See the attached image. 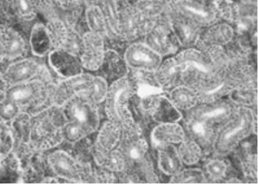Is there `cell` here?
Returning <instances> with one entry per match:
<instances>
[{"label":"cell","mask_w":258,"mask_h":184,"mask_svg":"<svg viewBox=\"0 0 258 184\" xmlns=\"http://www.w3.org/2000/svg\"><path fill=\"white\" fill-rule=\"evenodd\" d=\"M50 109L32 116L30 137L32 143L42 149L51 148L63 141L60 127Z\"/></svg>","instance_id":"8"},{"label":"cell","mask_w":258,"mask_h":184,"mask_svg":"<svg viewBox=\"0 0 258 184\" xmlns=\"http://www.w3.org/2000/svg\"><path fill=\"white\" fill-rule=\"evenodd\" d=\"M48 63L63 79L83 73L80 58L62 50H52L48 54Z\"/></svg>","instance_id":"18"},{"label":"cell","mask_w":258,"mask_h":184,"mask_svg":"<svg viewBox=\"0 0 258 184\" xmlns=\"http://www.w3.org/2000/svg\"><path fill=\"white\" fill-rule=\"evenodd\" d=\"M27 43L19 32L8 25L0 28V51L3 60H16L26 55Z\"/></svg>","instance_id":"15"},{"label":"cell","mask_w":258,"mask_h":184,"mask_svg":"<svg viewBox=\"0 0 258 184\" xmlns=\"http://www.w3.org/2000/svg\"><path fill=\"white\" fill-rule=\"evenodd\" d=\"M46 29L53 50H61L68 36V28L62 20L57 18L49 20Z\"/></svg>","instance_id":"29"},{"label":"cell","mask_w":258,"mask_h":184,"mask_svg":"<svg viewBox=\"0 0 258 184\" xmlns=\"http://www.w3.org/2000/svg\"><path fill=\"white\" fill-rule=\"evenodd\" d=\"M66 122H74L83 128L88 135L100 127L98 108L86 95L76 96L61 107Z\"/></svg>","instance_id":"6"},{"label":"cell","mask_w":258,"mask_h":184,"mask_svg":"<svg viewBox=\"0 0 258 184\" xmlns=\"http://www.w3.org/2000/svg\"><path fill=\"white\" fill-rule=\"evenodd\" d=\"M94 75L82 73L64 78L54 84L53 99L55 107L61 108L71 99L80 95H86Z\"/></svg>","instance_id":"13"},{"label":"cell","mask_w":258,"mask_h":184,"mask_svg":"<svg viewBox=\"0 0 258 184\" xmlns=\"http://www.w3.org/2000/svg\"><path fill=\"white\" fill-rule=\"evenodd\" d=\"M10 7L12 13L19 19L26 22L33 21L38 13L36 1H18L9 2Z\"/></svg>","instance_id":"35"},{"label":"cell","mask_w":258,"mask_h":184,"mask_svg":"<svg viewBox=\"0 0 258 184\" xmlns=\"http://www.w3.org/2000/svg\"><path fill=\"white\" fill-rule=\"evenodd\" d=\"M123 59L128 70L155 73L163 61L160 55L142 41L131 43L124 51Z\"/></svg>","instance_id":"10"},{"label":"cell","mask_w":258,"mask_h":184,"mask_svg":"<svg viewBox=\"0 0 258 184\" xmlns=\"http://www.w3.org/2000/svg\"><path fill=\"white\" fill-rule=\"evenodd\" d=\"M48 162L59 177L73 182H83L82 167L67 152H53L48 155Z\"/></svg>","instance_id":"17"},{"label":"cell","mask_w":258,"mask_h":184,"mask_svg":"<svg viewBox=\"0 0 258 184\" xmlns=\"http://www.w3.org/2000/svg\"><path fill=\"white\" fill-rule=\"evenodd\" d=\"M256 111L235 107L217 129L211 149L216 157H226L245 139L252 134H256Z\"/></svg>","instance_id":"3"},{"label":"cell","mask_w":258,"mask_h":184,"mask_svg":"<svg viewBox=\"0 0 258 184\" xmlns=\"http://www.w3.org/2000/svg\"><path fill=\"white\" fill-rule=\"evenodd\" d=\"M209 182H219L225 180L228 165L224 160L215 158L209 160L203 170Z\"/></svg>","instance_id":"34"},{"label":"cell","mask_w":258,"mask_h":184,"mask_svg":"<svg viewBox=\"0 0 258 184\" xmlns=\"http://www.w3.org/2000/svg\"><path fill=\"white\" fill-rule=\"evenodd\" d=\"M141 133L122 134L118 149L129 164L139 166L145 161L148 150V144L141 137Z\"/></svg>","instance_id":"19"},{"label":"cell","mask_w":258,"mask_h":184,"mask_svg":"<svg viewBox=\"0 0 258 184\" xmlns=\"http://www.w3.org/2000/svg\"><path fill=\"white\" fill-rule=\"evenodd\" d=\"M158 166L163 173L172 177L183 169V163L175 145L157 148Z\"/></svg>","instance_id":"23"},{"label":"cell","mask_w":258,"mask_h":184,"mask_svg":"<svg viewBox=\"0 0 258 184\" xmlns=\"http://www.w3.org/2000/svg\"><path fill=\"white\" fill-rule=\"evenodd\" d=\"M85 11L84 18L88 31L107 38V29L102 10L98 2H91Z\"/></svg>","instance_id":"27"},{"label":"cell","mask_w":258,"mask_h":184,"mask_svg":"<svg viewBox=\"0 0 258 184\" xmlns=\"http://www.w3.org/2000/svg\"><path fill=\"white\" fill-rule=\"evenodd\" d=\"M102 10L107 29V38L118 40L119 18V2H98Z\"/></svg>","instance_id":"28"},{"label":"cell","mask_w":258,"mask_h":184,"mask_svg":"<svg viewBox=\"0 0 258 184\" xmlns=\"http://www.w3.org/2000/svg\"><path fill=\"white\" fill-rule=\"evenodd\" d=\"M145 18L153 21L167 13L168 1H137L133 2Z\"/></svg>","instance_id":"33"},{"label":"cell","mask_w":258,"mask_h":184,"mask_svg":"<svg viewBox=\"0 0 258 184\" xmlns=\"http://www.w3.org/2000/svg\"><path fill=\"white\" fill-rule=\"evenodd\" d=\"M228 98L235 107L249 108L256 111L257 89L249 87H239L229 94Z\"/></svg>","instance_id":"31"},{"label":"cell","mask_w":258,"mask_h":184,"mask_svg":"<svg viewBox=\"0 0 258 184\" xmlns=\"http://www.w3.org/2000/svg\"><path fill=\"white\" fill-rule=\"evenodd\" d=\"M29 43L32 53L38 57L49 54L52 49L46 26L42 23H36L32 27Z\"/></svg>","instance_id":"26"},{"label":"cell","mask_w":258,"mask_h":184,"mask_svg":"<svg viewBox=\"0 0 258 184\" xmlns=\"http://www.w3.org/2000/svg\"><path fill=\"white\" fill-rule=\"evenodd\" d=\"M119 41L131 43L143 39L155 20L145 18L133 2H119Z\"/></svg>","instance_id":"5"},{"label":"cell","mask_w":258,"mask_h":184,"mask_svg":"<svg viewBox=\"0 0 258 184\" xmlns=\"http://www.w3.org/2000/svg\"><path fill=\"white\" fill-rule=\"evenodd\" d=\"M109 86L106 79L100 76H94L86 97L95 105L104 102L107 98Z\"/></svg>","instance_id":"36"},{"label":"cell","mask_w":258,"mask_h":184,"mask_svg":"<svg viewBox=\"0 0 258 184\" xmlns=\"http://www.w3.org/2000/svg\"><path fill=\"white\" fill-rule=\"evenodd\" d=\"M41 69L42 66L34 59H20L10 64L4 70V73H2L1 78L9 86L18 85L35 79Z\"/></svg>","instance_id":"16"},{"label":"cell","mask_w":258,"mask_h":184,"mask_svg":"<svg viewBox=\"0 0 258 184\" xmlns=\"http://www.w3.org/2000/svg\"><path fill=\"white\" fill-rule=\"evenodd\" d=\"M22 113L20 107L14 102L7 98L1 100L2 122L11 124Z\"/></svg>","instance_id":"40"},{"label":"cell","mask_w":258,"mask_h":184,"mask_svg":"<svg viewBox=\"0 0 258 184\" xmlns=\"http://www.w3.org/2000/svg\"><path fill=\"white\" fill-rule=\"evenodd\" d=\"M83 47L80 59L83 69L94 71L102 67L106 54L105 38L87 31L83 35Z\"/></svg>","instance_id":"14"},{"label":"cell","mask_w":258,"mask_h":184,"mask_svg":"<svg viewBox=\"0 0 258 184\" xmlns=\"http://www.w3.org/2000/svg\"><path fill=\"white\" fill-rule=\"evenodd\" d=\"M186 137L182 125L179 123L159 124L153 129L151 136V142L156 148L179 145Z\"/></svg>","instance_id":"21"},{"label":"cell","mask_w":258,"mask_h":184,"mask_svg":"<svg viewBox=\"0 0 258 184\" xmlns=\"http://www.w3.org/2000/svg\"><path fill=\"white\" fill-rule=\"evenodd\" d=\"M168 3L167 11L172 34L180 48H196L203 29L191 20L173 10Z\"/></svg>","instance_id":"11"},{"label":"cell","mask_w":258,"mask_h":184,"mask_svg":"<svg viewBox=\"0 0 258 184\" xmlns=\"http://www.w3.org/2000/svg\"><path fill=\"white\" fill-rule=\"evenodd\" d=\"M141 99L142 110L158 125L179 123L182 120L183 114L176 109L167 96L159 94L149 96Z\"/></svg>","instance_id":"12"},{"label":"cell","mask_w":258,"mask_h":184,"mask_svg":"<svg viewBox=\"0 0 258 184\" xmlns=\"http://www.w3.org/2000/svg\"><path fill=\"white\" fill-rule=\"evenodd\" d=\"M136 94L134 83L128 75L115 80L110 86L105 100L104 111L108 121L115 124L122 134L141 133L129 109V102Z\"/></svg>","instance_id":"4"},{"label":"cell","mask_w":258,"mask_h":184,"mask_svg":"<svg viewBox=\"0 0 258 184\" xmlns=\"http://www.w3.org/2000/svg\"><path fill=\"white\" fill-rule=\"evenodd\" d=\"M99 129L95 149L104 151L115 149L122 138V131L109 121L105 122Z\"/></svg>","instance_id":"24"},{"label":"cell","mask_w":258,"mask_h":184,"mask_svg":"<svg viewBox=\"0 0 258 184\" xmlns=\"http://www.w3.org/2000/svg\"><path fill=\"white\" fill-rule=\"evenodd\" d=\"M177 151L181 161L188 166L199 163L203 158L204 152L199 144L187 137L179 144Z\"/></svg>","instance_id":"30"},{"label":"cell","mask_w":258,"mask_h":184,"mask_svg":"<svg viewBox=\"0 0 258 184\" xmlns=\"http://www.w3.org/2000/svg\"><path fill=\"white\" fill-rule=\"evenodd\" d=\"M170 183H208L203 170L199 168H188L181 169L179 173L170 178Z\"/></svg>","instance_id":"37"},{"label":"cell","mask_w":258,"mask_h":184,"mask_svg":"<svg viewBox=\"0 0 258 184\" xmlns=\"http://www.w3.org/2000/svg\"><path fill=\"white\" fill-rule=\"evenodd\" d=\"M94 158L98 165L111 172L119 173L126 169V159L118 149L104 151L94 150Z\"/></svg>","instance_id":"25"},{"label":"cell","mask_w":258,"mask_h":184,"mask_svg":"<svg viewBox=\"0 0 258 184\" xmlns=\"http://www.w3.org/2000/svg\"><path fill=\"white\" fill-rule=\"evenodd\" d=\"M169 6L173 10L191 20L205 29L220 22V18L216 1H171Z\"/></svg>","instance_id":"9"},{"label":"cell","mask_w":258,"mask_h":184,"mask_svg":"<svg viewBox=\"0 0 258 184\" xmlns=\"http://www.w3.org/2000/svg\"><path fill=\"white\" fill-rule=\"evenodd\" d=\"M242 169L246 179L251 181H257V155L248 154L242 161Z\"/></svg>","instance_id":"41"},{"label":"cell","mask_w":258,"mask_h":184,"mask_svg":"<svg viewBox=\"0 0 258 184\" xmlns=\"http://www.w3.org/2000/svg\"><path fill=\"white\" fill-rule=\"evenodd\" d=\"M229 66L224 47L201 46L183 49L163 60L155 78L164 92L180 85L194 88L225 71Z\"/></svg>","instance_id":"1"},{"label":"cell","mask_w":258,"mask_h":184,"mask_svg":"<svg viewBox=\"0 0 258 184\" xmlns=\"http://www.w3.org/2000/svg\"><path fill=\"white\" fill-rule=\"evenodd\" d=\"M235 106L228 98L211 103H200L183 115L182 126L186 137L204 151L212 149L216 131Z\"/></svg>","instance_id":"2"},{"label":"cell","mask_w":258,"mask_h":184,"mask_svg":"<svg viewBox=\"0 0 258 184\" xmlns=\"http://www.w3.org/2000/svg\"><path fill=\"white\" fill-rule=\"evenodd\" d=\"M226 183H242L243 181H241V179L236 178H231L227 179V181H225Z\"/></svg>","instance_id":"42"},{"label":"cell","mask_w":258,"mask_h":184,"mask_svg":"<svg viewBox=\"0 0 258 184\" xmlns=\"http://www.w3.org/2000/svg\"><path fill=\"white\" fill-rule=\"evenodd\" d=\"M68 28V38L61 50L80 58L83 47V35H81L79 31L74 28Z\"/></svg>","instance_id":"39"},{"label":"cell","mask_w":258,"mask_h":184,"mask_svg":"<svg viewBox=\"0 0 258 184\" xmlns=\"http://www.w3.org/2000/svg\"><path fill=\"white\" fill-rule=\"evenodd\" d=\"M142 42L163 58L175 55L180 48L172 34L167 13L153 22Z\"/></svg>","instance_id":"7"},{"label":"cell","mask_w":258,"mask_h":184,"mask_svg":"<svg viewBox=\"0 0 258 184\" xmlns=\"http://www.w3.org/2000/svg\"><path fill=\"white\" fill-rule=\"evenodd\" d=\"M220 21L228 24L236 30L241 22L237 2L216 1Z\"/></svg>","instance_id":"32"},{"label":"cell","mask_w":258,"mask_h":184,"mask_svg":"<svg viewBox=\"0 0 258 184\" xmlns=\"http://www.w3.org/2000/svg\"><path fill=\"white\" fill-rule=\"evenodd\" d=\"M235 35V30L232 26L224 22H218L203 29L196 48L208 46L224 47L232 41Z\"/></svg>","instance_id":"20"},{"label":"cell","mask_w":258,"mask_h":184,"mask_svg":"<svg viewBox=\"0 0 258 184\" xmlns=\"http://www.w3.org/2000/svg\"><path fill=\"white\" fill-rule=\"evenodd\" d=\"M167 97L174 107L181 112L192 110L200 103L195 89L186 85H177L167 91Z\"/></svg>","instance_id":"22"},{"label":"cell","mask_w":258,"mask_h":184,"mask_svg":"<svg viewBox=\"0 0 258 184\" xmlns=\"http://www.w3.org/2000/svg\"><path fill=\"white\" fill-rule=\"evenodd\" d=\"M63 141L70 143H78L88 135L83 127L72 122H66L60 127Z\"/></svg>","instance_id":"38"}]
</instances>
